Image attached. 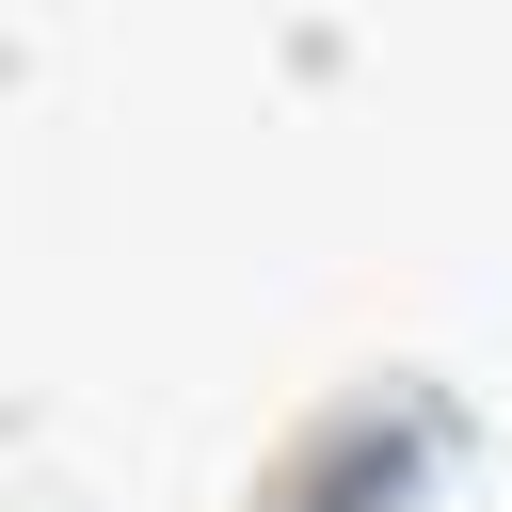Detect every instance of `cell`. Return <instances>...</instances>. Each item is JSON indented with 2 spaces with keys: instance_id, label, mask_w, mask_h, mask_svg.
<instances>
[{
  "instance_id": "6da1fadb",
  "label": "cell",
  "mask_w": 512,
  "mask_h": 512,
  "mask_svg": "<svg viewBox=\"0 0 512 512\" xmlns=\"http://www.w3.org/2000/svg\"><path fill=\"white\" fill-rule=\"evenodd\" d=\"M448 448H464V400L432 368H352V384H320V400L272 416L240 512H416L448 480Z\"/></svg>"
}]
</instances>
